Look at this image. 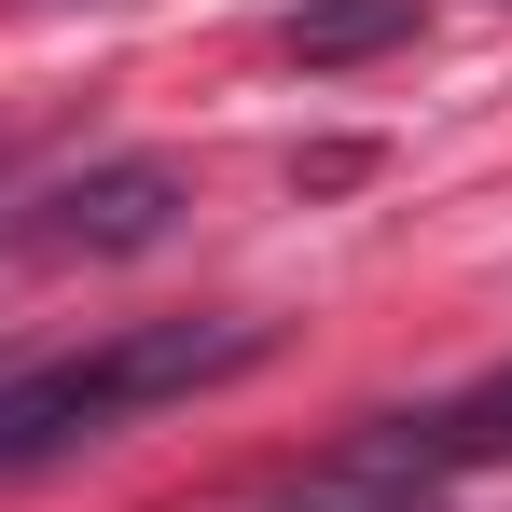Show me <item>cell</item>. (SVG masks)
Segmentation results:
<instances>
[{
  "label": "cell",
  "mask_w": 512,
  "mask_h": 512,
  "mask_svg": "<svg viewBox=\"0 0 512 512\" xmlns=\"http://www.w3.org/2000/svg\"><path fill=\"white\" fill-rule=\"evenodd\" d=\"M263 346H277V319H153V333H111V346H84V360L0 374V471L70 457V443H111V429L153 416V402H194V388L250 374Z\"/></svg>",
  "instance_id": "cell-1"
},
{
  "label": "cell",
  "mask_w": 512,
  "mask_h": 512,
  "mask_svg": "<svg viewBox=\"0 0 512 512\" xmlns=\"http://www.w3.org/2000/svg\"><path fill=\"white\" fill-rule=\"evenodd\" d=\"M291 512H429V499L402 485V471H360V457H346V471H319V485H305Z\"/></svg>",
  "instance_id": "cell-5"
},
{
  "label": "cell",
  "mask_w": 512,
  "mask_h": 512,
  "mask_svg": "<svg viewBox=\"0 0 512 512\" xmlns=\"http://www.w3.org/2000/svg\"><path fill=\"white\" fill-rule=\"evenodd\" d=\"M388 42H416V0H305V14H291V56H305V70L388 56Z\"/></svg>",
  "instance_id": "cell-4"
},
{
  "label": "cell",
  "mask_w": 512,
  "mask_h": 512,
  "mask_svg": "<svg viewBox=\"0 0 512 512\" xmlns=\"http://www.w3.org/2000/svg\"><path fill=\"white\" fill-rule=\"evenodd\" d=\"M180 208H194V180L167 167V153H111V167H84V180H56L42 194V250H153Z\"/></svg>",
  "instance_id": "cell-2"
},
{
  "label": "cell",
  "mask_w": 512,
  "mask_h": 512,
  "mask_svg": "<svg viewBox=\"0 0 512 512\" xmlns=\"http://www.w3.org/2000/svg\"><path fill=\"white\" fill-rule=\"evenodd\" d=\"M499 457H512V374L429 402V416H388L360 443V471H402V485H429V471H499Z\"/></svg>",
  "instance_id": "cell-3"
}]
</instances>
